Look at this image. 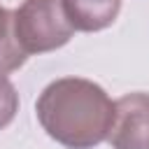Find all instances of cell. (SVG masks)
<instances>
[{"label": "cell", "instance_id": "cell-1", "mask_svg": "<svg viewBox=\"0 0 149 149\" xmlns=\"http://www.w3.org/2000/svg\"><path fill=\"white\" fill-rule=\"evenodd\" d=\"M35 112L40 126L58 144L68 149H93L109 135L114 102L95 81L63 77L40 93Z\"/></svg>", "mask_w": 149, "mask_h": 149}, {"label": "cell", "instance_id": "cell-2", "mask_svg": "<svg viewBox=\"0 0 149 149\" xmlns=\"http://www.w3.org/2000/svg\"><path fill=\"white\" fill-rule=\"evenodd\" d=\"M12 30L26 56L61 49L74 33L61 0H23L12 12Z\"/></svg>", "mask_w": 149, "mask_h": 149}, {"label": "cell", "instance_id": "cell-3", "mask_svg": "<svg viewBox=\"0 0 149 149\" xmlns=\"http://www.w3.org/2000/svg\"><path fill=\"white\" fill-rule=\"evenodd\" d=\"M107 140L112 149H149V93H126L114 102Z\"/></svg>", "mask_w": 149, "mask_h": 149}, {"label": "cell", "instance_id": "cell-4", "mask_svg": "<svg viewBox=\"0 0 149 149\" xmlns=\"http://www.w3.org/2000/svg\"><path fill=\"white\" fill-rule=\"evenodd\" d=\"M72 30L95 33L112 26L119 16L121 0H61Z\"/></svg>", "mask_w": 149, "mask_h": 149}, {"label": "cell", "instance_id": "cell-5", "mask_svg": "<svg viewBox=\"0 0 149 149\" xmlns=\"http://www.w3.org/2000/svg\"><path fill=\"white\" fill-rule=\"evenodd\" d=\"M26 54L19 49L12 30V12L0 5V74L19 70L26 63Z\"/></svg>", "mask_w": 149, "mask_h": 149}, {"label": "cell", "instance_id": "cell-6", "mask_svg": "<svg viewBox=\"0 0 149 149\" xmlns=\"http://www.w3.org/2000/svg\"><path fill=\"white\" fill-rule=\"evenodd\" d=\"M16 112H19V93L14 84L5 74H0V130L14 121Z\"/></svg>", "mask_w": 149, "mask_h": 149}]
</instances>
